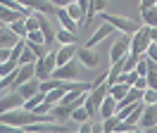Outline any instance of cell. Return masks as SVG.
<instances>
[{"mask_svg":"<svg viewBox=\"0 0 157 133\" xmlns=\"http://www.w3.org/2000/svg\"><path fill=\"white\" fill-rule=\"evenodd\" d=\"M150 31H152V26L143 24V26H140L136 33H133V38H131V52H133V55H145L147 45L152 43V36H150Z\"/></svg>","mask_w":157,"mask_h":133,"instance_id":"obj_1","label":"cell"},{"mask_svg":"<svg viewBox=\"0 0 157 133\" xmlns=\"http://www.w3.org/2000/svg\"><path fill=\"white\" fill-rule=\"evenodd\" d=\"M55 78H62V81H81L83 76H81V66L76 64V59H69L67 64L57 66L55 71H52Z\"/></svg>","mask_w":157,"mask_h":133,"instance_id":"obj_2","label":"cell"},{"mask_svg":"<svg viewBox=\"0 0 157 133\" xmlns=\"http://www.w3.org/2000/svg\"><path fill=\"white\" fill-rule=\"evenodd\" d=\"M100 19L109 21L114 28L124 31V33H136L138 28H140V24H136V21H131V19H126V17H119V14H100Z\"/></svg>","mask_w":157,"mask_h":133,"instance_id":"obj_3","label":"cell"},{"mask_svg":"<svg viewBox=\"0 0 157 133\" xmlns=\"http://www.w3.org/2000/svg\"><path fill=\"white\" fill-rule=\"evenodd\" d=\"M17 107H24V97H21L17 90L12 93V88L7 93L0 95V114L2 112H10V109H17Z\"/></svg>","mask_w":157,"mask_h":133,"instance_id":"obj_4","label":"cell"},{"mask_svg":"<svg viewBox=\"0 0 157 133\" xmlns=\"http://www.w3.org/2000/svg\"><path fill=\"white\" fill-rule=\"evenodd\" d=\"M131 52V38H128V33H124V38H119L117 43L112 45V50H109V64L112 62H119L124 55H128Z\"/></svg>","mask_w":157,"mask_h":133,"instance_id":"obj_5","label":"cell"},{"mask_svg":"<svg viewBox=\"0 0 157 133\" xmlns=\"http://www.w3.org/2000/svg\"><path fill=\"white\" fill-rule=\"evenodd\" d=\"M138 126H140V128H155V126H157V102L145 104V109H143V116H140Z\"/></svg>","mask_w":157,"mask_h":133,"instance_id":"obj_6","label":"cell"},{"mask_svg":"<svg viewBox=\"0 0 157 133\" xmlns=\"http://www.w3.org/2000/svg\"><path fill=\"white\" fill-rule=\"evenodd\" d=\"M17 43H19V36L12 31L10 24H2V26H0V48H7V50H12Z\"/></svg>","mask_w":157,"mask_h":133,"instance_id":"obj_7","label":"cell"},{"mask_svg":"<svg viewBox=\"0 0 157 133\" xmlns=\"http://www.w3.org/2000/svg\"><path fill=\"white\" fill-rule=\"evenodd\" d=\"M76 57L81 59V64L88 66V69H95V66L100 64V55H98V52H93V48H86V45H83L76 52Z\"/></svg>","mask_w":157,"mask_h":133,"instance_id":"obj_8","label":"cell"},{"mask_svg":"<svg viewBox=\"0 0 157 133\" xmlns=\"http://www.w3.org/2000/svg\"><path fill=\"white\" fill-rule=\"evenodd\" d=\"M112 31H114V26H112L109 21H105V24H102V26H100L90 38H86V48H95L98 43H102L107 36H112Z\"/></svg>","mask_w":157,"mask_h":133,"instance_id":"obj_9","label":"cell"},{"mask_svg":"<svg viewBox=\"0 0 157 133\" xmlns=\"http://www.w3.org/2000/svg\"><path fill=\"white\" fill-rule=\"evenodd\" d=\"M21 5H26L29 10H38V12H45V14H55L57 7L52 5V0H19Z\"/></svg>","mask_w":157,"mask_h":133,"instance_id":"obj_10","label":"cell"},{"mask_svg":"<svg viewBox=\"0 0 157 133\" xmlns=\"http://www.w3.org/2000/svg\"><path fill=\"white\" fill-rule=\"evenodd\" d=\"M38 19H40V31H43V36H45V45L50 48L55 40H57V31L50 26V19H48V14H45V12H40Z\"/></svg>","mask_w":157,"mask_h":133,"instance_id":"obj_11","label":"cell"},{"mask_svg":"<svg viewBox=\"0 0 157 133\" xmlns=\"http://www.w3.org/2000/svg\"><path fill=\"white\" fill-rule=\"evenodd\" d=\"M76 45L74 43H64V45H59L57 48V66H62V64H67L69 59H74L76 57Z\"/></svg>","mask_w":157,"mask_h":133,"instance_id":"obj_12","label":"cell"},{"mask_svg":"<svg viewBox=\"0 0 157 133\" xmlns=\"http://www.w3.org/2000/svg\"><path fill=\"white\" fill-rule=\"evenodd\" d=\"M38 90H40V78H36V76H33V78H29V81H24V83L17 88V93H19L24 100H29L31 95L38 93Z\"/></svg>","mask_w":157,"mask_h":133,"instance_id":"obj_13","label":"cell"},{"mask_svg":"<svg viewBox=\"0 0 157 133\" xmlns=\"http://www.w3.org/2000/svg\"><path fill=\"white\" fill-rule=\"evenodd\" d=\"M55 17L59 19V24H62V28H69V31H74V33H76L78 24H76V19H71V17H69L67 7H57V12H55Z\"/></svg>","mask_w":157,"mask_h":133,"instance_id":"obj_14","label":"cell"},{"mask_svg":"<svg viewBox=\"0 0 157 133\" xmlns=\"http://www.w3.org/2000/svg\"><path fill=\"white\" fill-rule=\"evenodd\" d=\"M98 114L102 116V119H105V116H112V114H117V97L107 93V97H105L102 104H100V112Z\"/></svg>","mask_w":157,"mask_h":133,"instance_id":"obj_15","label":"cell"},{"mask_svg":"<svg viewBox=\"0 0 157 133\" xmlns=\"http://www.w3.org/2000/svg\"><path fill=\"white\" fill-rule=\"evenodd\" d=\"M17 66H19V57H12L10 55L5 62H0V76H7L10 71H14Z\"/></svg>","mask_w":157,"mask_h":133,"instance_id":"obj_16","label":"cell"},{"mask_svg":"<svg viewBox=\"0 0 157 133\" xmlns=\"http://www.w3.org/2000/svg\"><path fill=\"white\" fill-rule=\"evenodd\" d=\"M67 12L71 19H76V24H86V14H83V10L78 7V2H71L67 5Z\"/></svg>","mask_w":157,"mask_h":133,"instance_id":"obj_17","label":"cell"},{"mask_svg":"<svg viewBox=\"0 0 157 133\" xmlns=\"http://www.w3.org/2000/svg\"><path fill=\"white\" fill-rule=\"evenodd\" d=\"M128 88H131L128 83H124V81H117V83H112V86H109V95H114L117 100H121V97L128 93Z\"/></svg>","mask_w":157,"mask_h":133,"instance_id":"obj_18","label":"cell"},{"mask_svg":"<svg viewBox=\"0 0 157 133\" xmlns=\"http://www.w3.org/2000/svg\"><path fill=\"white\" fill-rule=\"evenodd\" d=\"M45 100V90H38V93H33L29 100H24V109H36L40 102Z\"/></svg>","mask_w":157,"mask_h":133,"instance_id":"obj_19","label":"cell"},{"mask_svg":"<svg viewBox=\"0 0 157 133\" xmlns=\"http://www.w3.org/2000/svg\"><path fill=\"white\" fill-rule=\"evenodd\" d=\"M140 17H143V24H147V26H157V7L140 10Z\"/></svg>","mask_w":157,"mask_h":133,"instance_id":"obj_20","label":"cell"},{"mask_svg":"<svg viewBox=\"0 0 157 133\" xmlns=\"http://www.w3.org/2000/svg\"><path fill=\"white\" fill-rule=\"evenodd\" d=\"M119 121H121V116H119V114H112V116H105V119H102V131H105V133H109V131H117Z\"/></svg>","mask_w":157,"mask_h":133,"instance_id":"obj_21","label":"cell"},{"mask_svg":"<svg viewBox=\"0 0 157 133\" xmlns=\"http://www.w3.org/2000/svg\"><path fill=\"white\" fill-rule=\"evenodd\" d=\"M57 43L64 45V43H76V33L69 31V28H59L57 31Z\"/></svg>","mask_w":157,"mask_h":133,"instance_id":"obj_22","label":"cell"},{"mask_svg":"<svg viewBox=\"0 0 157 133\" xmlns=\"http://www.w3.org/2000/svg\"><path fill=\"white\" fill-rule=\"evenodd\" d=\"M10 26H12V31H14L19 38H26V33H29V28H26V17H21V19H17V21H12Z\"/></svg>","mask_w":157,"mask_h":133,"instance_id":"obj_23","label":"cell"},{"mask_svg":"<svg viewBox=\"0 0 157 133\" xmlns=\"http://www.w3.org/2000/svg\"><path fill=\"white\" fill-rule=\"evenodd\" d=\"M62 86V78H55V76H50V78H45V81H40V90H52V88H59Z\"/></svg>","mask_w":157,"mask_h":133,"instance_id":"obj_24","label":"cell"},{"mask_svg":"<svg viewBox=\"0 0 157 133\" xmlns=\"http://www.w3.org/2000/svg\"><path fill=\"white\" fill-rule=\"evenodd\" d=\"M71 119L81 124V121H86V119H90V114H88V109H86V107L81 104V107H76V109L71 112Z\"/></svg>","mask_w":157,"mask_h":133,"instance_id":"obj_25","label":"cell"},{"mask_svg":"<svg viewBox=\"0 0 157 133\" xmlns=\"http://www.w3.org/2000/svg\"><path fill=\"white\" fill-rule=\"evenodd\" d=\"M143 102H145V104L157 102V88H150V86H147L145 90H143Z\"/></svg>","mask_w":157,"mask_h":133,"instance_id":"obj_26","label":"cell"},{"mask_svg":"<svg viewBox=\"0 0 157 133\" xmlns=\"http://www.w3.org/2000/svg\"><path fill=\"white\" fill-rule=\"evenodd\" d=\"M36 59H38V57L33 55V50L26 45V48H24V52H21V57H19V62H21V64H29V62H36Z\"/></svg>","mask_w":157,"mask_h":133,"instance_id":"obj_27","label":"cell"},{"mask_svg":"<svg viewBox=\"0 0 157 133\" xmlns=\"http://www.w3.org/2000/svg\"><path fill=\"white\" fill-rule=\"evenodd\" d=\"M26 40H33V43H45V36H43V31L40 28H33L26 33Z\"/></svg>","mask_w":157,"mask_h":133,"instance_id":"obj_28","label":"cell"},{"mask_svg":"<svg viewBox=\"0 0 157 133\" xmlns=\"http://www.w3.org/2000/svg\"><path fill=\"white\" fill-rule=\"evenodd\" d=\"M145 57H147V59H155V62H157V43H150V45H147Z\"/></svg>","mask_w":157,"mask_h":133,"instance_id":"obj_29","label":"cell"},{"mask_svg":"<svg viewBox=\"0 0 157 133\" xmlns=\"http://www.w3.org/2000/svg\"><path fill=\"white\" fill-rule=\"evenodd\" d=\"M78 131H81V133H90V131H93V121H90V119L81 121V124H78Z\"/></svg>","mask_w":157,"mask_h":133,"instance_id":"obj_30","label":"cell"},{"mask_svg":"<svg viewBox=\"0 0 157 133\" xmlns=\"http://www.w3.org/2000/svg\"><path fill=\"white\" fill-rule=\"evenodd\" d=\"M133 86H136V88H140V90H145V88H147V76H138V81H136Z\"/></svg>","mask_w":157,"mask_h":133,"instance_id":"obj_31","label":"cell"},{"mask_svg":"<svg viewBox=\"0 0 157 133\" xmlns=\"http://www.w3.org/2000/svg\"><path fill=\"white\" fill-rule=\"evenodd\" d=\"M74 0H52V5L55 7H67V5H71Z\"/></svg>","mask_w":157,"mask_h":133,"instance_id":"obj_32","label":"cell"},{"mask_svg":"<svg viewBox=\"0 0 157 133\" xmlns=\"http://www.w3.org/2000/svg\"><path fill=\"white\" fill-rule=\"evenodd\" d=\"M157 5V0H143L140 2V10H147V7H155Z\"/></svg>","mask_w":157,"mask_h":133,"instance_id":"obj_33","label":"cell"},{"mask_svg":"<svg viewBox=\"0 0 157 133\" xmlns=\"http://www.w3.org/2000/svg\"><path fill=\"white\" fill-rule=\"evenodd\" d=\"M150 36H152V43H157V26H152V31H150Z\"/></svg>","mask_w":157,"mask_h":133,"instance_id":"obj_34","label":"cell"},{"mask_svg":"<svg viewBox=\"0 0 157 133\" xmlns=\"http://www.w3.org/2000/svg\"><path fill=\"white\" fill-rule=\"evenodd\" d=\"M0 26H2V21H0Z\"/></svg>","mask_w":157,"mask_h":133,"instance_id":"obj_35","label":"cell"},{"mask_svg":"<svg viewBox=\"0 0 157 133\" xmlns=\"http://www.w3.org/2000/svg\"><path fill=\"white\" fill-rule=\"evenodd\" d=\"M0 81H2V76H0Z\"/></svg>","mask_w":157,"mask_h":133,"instance_id":"obj_36","label":"cell"},{"mask_svg":"<svg viewBox=\"0 0 157 133\" xmlns=\"http://www.w3.org/2000/svg\"><path fill=\"white\" fill-rule=\"evenodd\" d=\"M0 95H2V93H0Z\"/></svg>","mask_w":157,"mask_h":133,"instance_id":"obj_37","label":"cell"}]
</instances>
